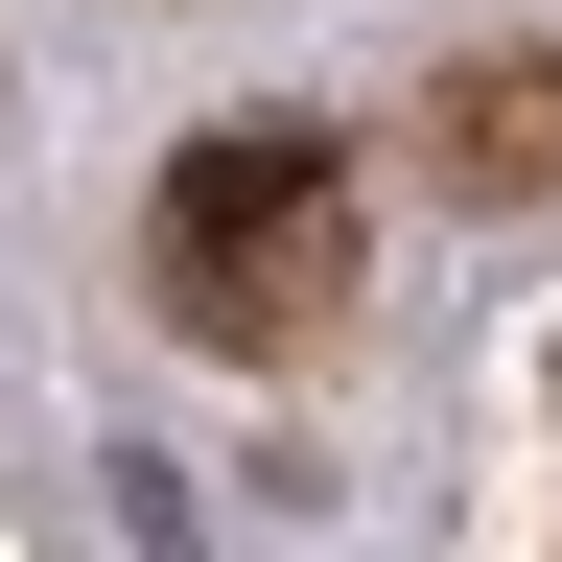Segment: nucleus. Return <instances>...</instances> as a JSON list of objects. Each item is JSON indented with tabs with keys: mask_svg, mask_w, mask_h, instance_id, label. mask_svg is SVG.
Returning a JSON list of instances; mask_svg holds the SVG:
<instances>
[{
	"mask_svg": "<svg viewBox=\"0 0 562 562\" xmlns=\"http://www.w3.org/2000/svg\"><path fill=\"white\" fill-rule=\"evenodd\" d=\"M539 165H562V47H516V70L446 94V188H539Z\"/></svg>",
	"mask_w": 562,
	"mask_h": 562,
	"instance_id": "obj_2",
	"label": "nucleus"
},
{
	"mask_svg": "<svg viewBox=\"0 0 562 562\" xmlns=\"http://www.w3.org/2000/svg\"><path fill=\"white\" fill-rule=\"evenodd\" d=\"M328 281H351V165H328V140H188V165H165V305L211 351L328 328Z\"/></svg>",
	"mask_w": 562,
	"mask_h": 562,
	"instance_id": "obj_1",
	"label": "nucleus"
}]
</instances>
